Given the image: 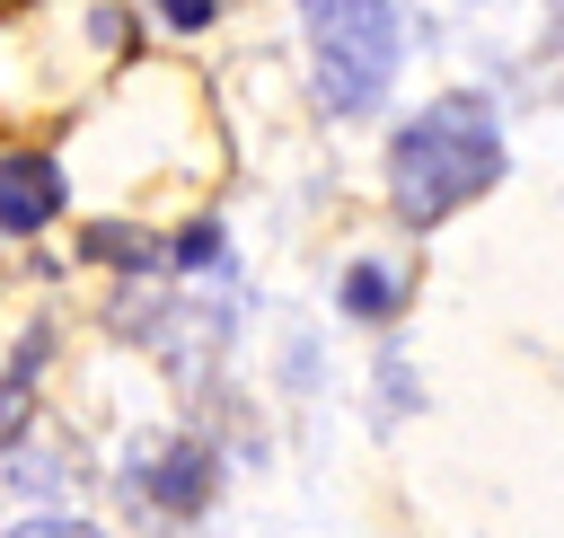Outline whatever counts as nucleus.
<instances>
[{"instance_id":"nucleus-6","label":"nucleus","mask_w":564,"mask_h":538,"mask_svg":"<svg viewBox=\"0 0 564 538\" xmlns=\"http://www.w3.org/2000/svg\"><path fill=\"white\" fill-rule=\"evenodd\" d=\"M9 538H97L88 520H26V529H9Z\"/></svg>"},{"instance_id":"nucleus-4","label":"nucleus","mask_w":564,"mask_h":538,"mask_svg":"<svg viewBox=\"0 0 564 538\" xmlns=\"http://www.w3.org/2000/svg\"><path fill=\"white\" fill-rule=\"evenodd\" d=\"M388 300H397V282H388V273H370V265H361V273L344 282V309H361V318H379Z\"/></svg>"},{"instance_id":"nucleus-5","label":"nucleus","mask_w":564,"mask_h":538,"mask_svg":"<svg viewBox=\"0 0 564 538\" xmlns=\"http://www.w3.org/2000/svg\"><path fill=\"white\" fill-rule=\"evenodd\" d=\"M26 423V379H0V441Z\"/></svg>"},{"instance_id":"nucleus-2","label":"nucleus","mask_w":564,"mask_h":538,"mask_svg":"<svg viewBox=\"0 0 564 538\" xmlns=\"http://www.w3.org/2000/svg\"><path fill=\"white\" fill-rule=\"evenodd\" d=\"M317 44V88L344 115H370L397 79V9L388 0H300Z\"/></svg>"},{"instance_id":"nucleus-1","label":"nucleus","mask_w":564,"mask_h":538,"mask_svg":"<svg viewBox=\"0 0 564 538\" xmlns=\"http://www.w3.org/2000/svg\"><path fill=\"white\" fill-rule=\"evenodd\" d=\"M502 176V132L476 97H441L432 115H414L388 150V194H397V220L432 229L449 220L458 203H476L485 185Z\"/></svg>"},{"instance_id":"nucleus-3","label":"nucleus","mask_w":564,"mask_h":538,"mask_svg":"<svg viewBox=\"0 0 564 538\" xmlns=\"http://www.w3.org/2000/svg\"><path fill=\"white\" fill-rule=\"evenodd\" d=\"M62 212V168L44 150H9L0 159V229H44Z\"/></svg>"},{"instance_id":"nucleus-7","label":"nucleus","mask_w":564,"mask_h":538,"mask_svg":"<svg viewBox=\"0 0 564 538\" xmlns=\"http://www.w3.org/2000/svg\"><path fill=\"white\" fill-rule=\"evenodd\" d=\"M159 9H167V26H203L212 18V0H159Z\"/></svg>"}]
</instances>
